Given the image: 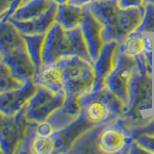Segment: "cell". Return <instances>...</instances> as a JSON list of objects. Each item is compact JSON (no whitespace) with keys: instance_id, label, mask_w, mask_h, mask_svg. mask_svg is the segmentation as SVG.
<instances>
[{"instance_id":"cell-1","label":"cell","mask_w":154,"mask_h":154,"mask_svg":"<svg viewBox=\"0 0 154 154\" xmlns=\"http://www.w3.org/2000/svg\"><path fill=\"white\" fill-rule=\"evenodd\" d=\"M134 57L137 69L129 82L128 103L119 118L128 136L130 129L143 126L154 117V114L149 113L152 111V67L147 64L143 52Z\"/></svg>"},{"instance_id":"cell-2","label":"cell","mask_w":154,"mask_h":154,"mask_svg":"<svg viewBox=\"0 0 154 154\" xmlns=\"http://www.w3.org/2000/svg\"><path fill=\"white\" fill-rule=\"evenodd\" d=\"M103 24L104 42L117 41L122 45L142 23L146 9L122 8L119 0H96L86 5Z\"/></svg>"},{"instance_id":"cell-3","label":"cell","mask_w":154,"mask_h":154,"mask_svg":"<svg viewBox=\"0 0 154 154\" xmlns=\"http://www.w3.org/2000/svg\"><path fill=\"white\" fill-rule=\"evenodd\" d=\"M56 65L62 71L66 95L63 108L69 114L79 116L83 110L79 99L91 93L94 86V64L77 55H72L62 58Z\"/></svg>"},{"instance_id":"cell-4","label":"cell","mask_w":154,"mask_h":154,"mask_svg":"<svg viewBox=\"0 0 154 154\" xmlns=\"http://www.w3.org/2000/svg\"><path fill=\"white\" fill-rule=\"evenodd\" d=\"M66 97L65 90L55 93L46 87L38 85L36 93L25 107L27 119L37 123L45 122L53 113L64 106Z\"/></svg>"},{"instance_id":"cell-5","label":"cell","mask_w":154,"mask_h":154,"mask_svg":"<svg viewBox=\"0 0 154 154\" xmlns=\"http://www.w3.org/2000/svg\"><path fill=\"white\" fill-rule=\"evenodd\" d=\"M137 69V61L134 56L124 51L123 43L119 45L117 63L113 71L106 79V87L127 105L129 100V82L135 70Z\"/></svg>"},{"instance_id":"cell-6","label":"cell","mask_w":154,"mask_h":154,"mask_svg":"<svg viewBox=\"0 0 154 154\" xmlns=\"http://www.w3.org/2000/svg\"><path fill=\"white\" fill-rule=\"evenodd\" d=\"M25 115V108L14 116L0 113V148L3 153H14L25 137L30 126Z\"/></svg>"},{"instance_id":"cell-7","label":"cell","mask_w":154,"mask_h":154,"mask_svg":"<svg viewBox=\"0 0 154 154\" xmlns=\"http://www.w3.org/2000/svg\"><path fill=\"white\" fill-rule=\"evenodd\" d=\"M75 55L66 30L59 23L55 22L45 34L42 48V64L43 66L53 65L62 58Z\"/></svg>"},{"instance_id":"cell-8","label":"cell","mask_w":154,"mask_h":154,"mask_svg":"<svg viewBox=\"0 0 154 154\" xmlns=\"http://www.w3.org/2000/svg\"><path fill=\"white\" fill-rule=\"evenodd\" d=\"M95 125L96 124L93 123L87 119L85 111L83 109L76 119L52 135V138L55 141L54 153L69 152L77 140Z\"/></svg>"},{"instance_id":"cell-9","label":"cell","mask_w":154,"mask_h":154,"mask_svg":"<svg viewBox=\"0 0 154 154\" xmlns=\"http://www.w3.org/2000/svg\"><path fill=\"white\" fill-rule=\"evenodd\" d=\"M38 84L29 80L20 87L0 94V113L7 116H14L26 107L29 100L36 93Z\"/></svg>"},{"instance_id":"cell-10","label":"cell","mask_w":154,"mask_h":154,"mask_svg":"<svg viewBox=\"0 0 154 154\" xmlns=\"http://www.w3.org/2000/svg\"><path fill=\"white\" fill-rule=\"evenodd\" d=\"M84 14L80 22V26L83 31L84 38L87 43V47L90 53V56L94 64L97 60L104 45L103 38V24L101 23L95 16L91 12V10L86 6H83Z\"/></svg>"},{"instance_id":"cell-11","label":"cell","mask_w":154,"mask_h":154,"mask_svg":"<svg viewBox=\"0 0 154 154\" xmlns=\"http://www.w3.org/2000/svg\"><path fill=\"white\" fill-rule=\"evenodd\" d=\"M119 45L117 41H110L104 43L97 60L94 64V86L91 91L93 94L97 93L106 86V79L113 71L117 63Z\"/></svg>"},{"instance_id":"cell-12","label":"cell","mask_w":154,"mask_h":154,"mask_svg":"<svg viewBox=\"0 0 154 154\" xmlns=\"http://www.w3.org/2000/svg\"><path fill=\"white\" fill-rule=\"evenodd\" d=\"M2 60L7 64L13 75L21 83L35 78L36 67L26 49V45L13 51Z\"/></svg>"},{"instance_id":"cell-13","label":"cell","mask_w":154,"mask_h":154,"mask_svg":"<svg viewBox=\"0 0 154 154\" xmlns=\"http://www.w3.org/2000/svg\"><path fill=\"white\" fill-rule=\"evenodd\" d=\"M131 143L132 140L128 139L124 130L118 124L117 119L106 127L99 137V148L103 153H128Z\"/></svg>"},{"instance_id":"cell-14","label":"cell","mask_w":154,"mask_h":154,"mask_svg":"<svg viewBox=\"0 0 154 154\" xmlns=\"http://www.w3.org/2000/svg\"><path fill=\"white\" fill-rule=\"evenodd\" d=\"M22 46H25L23 35L4 14L0 17V55L4 58Z\"/></svg>"},{"instance_id":"cell-15","label":"cell","mask_w":154,"mask_h":154,"mask_svg":"<svg viewBox=\"0 0 154 154\" xmlns=\"http://www.w3.org/2000/svg\"><path fill=\"white\" fill-rule=\"evenodd\" d=\"M58 4L53 2L51 7L47 11L36 18L27 21H16L11 20L22 35H33V34H46L47 31L56 22Z\"/></svg>"},{"instance_id":"cell-16","label":"cell","mask_w":154,"mask_h":154,"mask_svg":"<svg viewBox=\"0 0 154 154\" xmlns=\"http://www.w3.org/2000/svg\"><path fill=\"white\" fill-rule=\"evenodd\" d=\"M115 122V120H114ZM114 122L96 124L95 126L88 130L77 140L69 153H94L101 152L99 148V137L103 130L112 124Z\"/></svg>"},{"instance_id":"cell-17","label":"cell","mask_w":154,"mask_h":154,"mask_svg":"<svg viewBox=\"0 0 154 154\" xmlns=\"http://www.w3.org/2000/svg\"><path fill=\"white\" fill-rule=\"evenodd\" d=\"M52 0H24L9 17L11 20L27 21L45 14L51 7Z\"/></svg>"},{"instance_id":"cell-18","label":"cell","mask_w":154,"mask_h":154,"mask_svg":"<svg viewBox=\"0 0 154 154\" xmlns=\"http://www.w3.org/2000/svg\"><path fill=\"white\" fill-rule=\"evenodd\" d=\"M83 14V6L70 3L58 5L56 22L59 23L65 30H69L80 25Z\"/></svg>"},{"instance_id":"cell-19","label":"cell","mask_w":154,"mask_h":154,"mask_svg":"<svg viewBox=\"0 0 154 154\" xmlns=\"http://www.w3.org/2000/svg\"><path fill=\"white\" fill-rule=\"evenodd\" d=\"M34 81L38 85L46 87L55 93L65 90L62 71L56 64L42 66V69L36 74Z\"/></svg>"},{"instance_id":"cell-20","label":"cell","mask_w":154,"mask_h":154,"mask_svg":"<svg viewBox=\"0 0 154 154\" xmlns=\"http://www.w3.org/2000/svg\"><path fill=\"white\" fill-rule=\"evenodd\" d=\"M25 41L26 49L36 67L37 73L42 69V48L45 42V34H33V35H23ZM36 73V74H37Z\"/></svg>"},{"instance_id":"cell-21","label":"cell","mask_w":154,"mask_h":154,"mask_svg":"<svg viewBox=\"0 0 154 154\" xmlns=\"http://www.w3.org/2000/svg\"><path fill=\"white\" fill-rule=\"evenodd\" d=\"M23 83L18 81L3 60H0V94L10 90L20 87Z\"/></svg>"},{"instance_id":"cell-22","label":"cell","mask_w":154,"mask_h":154,"mask_svg":"<svg viewBox=\"0 0 154 154\" xmlns=\"http://www.w3.org/2000/svg\"><path fill=\"white\" fill-rule=\"evenodd\" d=\"M55 151V141L52 136H40L36 135L31 144V153L50 154Z\"/></svg>"},{"instance_id":"cell-23","label":"cell","mask_w":154,"mask_h":154,"mask_svg":"<svg viewBox=\"0 0 154 154\" xmlns=\"http://www.w3.org/2000/svg\"><path fill=\"white\" fill-rule=\"evenodd\" d=\"M144 16L140 26L133 32V34L154 33V4L146 3L144 5Z\"/></svg>"},{"instance_id":"cell-24","label":"cell","mask_w":154,"mask_h":154,"mask_svg":"<svg viewBox=\"0 0 154 154\" xmlns=\"http://www.w3.org/2000/svg\"><path fill=\"white\" fill-rule=\"evenodd\" d=\"M124 51L131 56H136L143 53L144 49V42L142 34H133L129 35L128 38L123 43Z\"/></svg>"},{"instance_id":"cell-25","label":"cell","mask_w":154,"mask_h":154,"mask_svg":"<svg viewBox=\"0 0 154 154\" xmlns=\"http://www.w3.org/2000/svg\"><path fill=\"white\" fill-rule=\"evenodd\" d=\"M141 134H146V135H150V136H154V117L147 123L143 125V126L130 129L128 137L129 139L134 140L137 136Z\"/></svg>"},{"instance_id":"cell-26","label":"cell","mask_w":154,"mask_h":154,"mask_svg":"<svg viewBox=\"0 0 154 154\" xmlns=\"http://www.w3.org/2000/svg\"><path fill=\"white\" fill-rule=\"evenodd\" d=\"M140 146H142L150 152L154 153V136H150V135L146 134H141L137 136L134 139Z\"/></svg>"},{"instance_id":"cell-27","label":"cell","mask_w":154,"mask_h":154,"mask_svg":"<svg viewBox=\"0 0 154 154\" xmlns=\"http://www.w3.org/2000/svg\"><path fill=\"white\" fill-rule=\"evenodd\" d=\"M119 4L122 8L142 7L146 5V0H119Z\"/></svg>"},{"instance_id":"cell-28","label":"cell","mask_w":154,"mask_h":154,"mask_svg":"<svg viewBox=\"0 0 154 154\" xmlns=\"http://www.w3.org/2000/svg\"><path fill=\"white\" fill-rule=\"evenodd\" d=\"M128 153H130V154H140V153H150V152H149L147 149L143 147L142 146H140L135 140H133L132 143H130Z\"/></svg>"},{"instance_id":"cell-29","label":"cell","mask_w":154,"mask_h":154,"mask_svg":"<svg viewBox=\"0 0 154 154\" xmlns=\"http://www.w3.org/2000/svg\"><path fill=\"white\" fill-rule=\"evenodd\" d=\"M14 0H0V17L6 14L12 7Z\"/></svg>"},{"instance_id":"cell-30","label":"cell","mask_w":154,"mask_h":154,"mask_svg":"<svg viewBox=\"0 0 154 154\" xmlns=\"http://www.w3.org/2000/svg\"><path fill=\"white\" fill-rule=\"evenodd\" d=\"M93 1H96V0H69L70 4L78 5V6H85V5L89 4Z\"/></svg>"},{"instance_id":"cell-31","label":"cell","mask_w":154,"mask_h":154,"mask_svg":"<svg viewBox=\"0 0 154 154\" xmlns=\"http://www.w3.org/2000/svg\"><path fill=\"white\" fill-rule=\"evenodd\" d=\"M53 2H55L58 5H62V4H67L69 3V0H52Z\"/></svg>"},{"instance_id":"cell-32","label":"cell","mask_w":154,"mask_h":154,"mask_svg":"<svg viewBox=\"0 0 154 154\" xmlns=\"http://www.w3.org/2000/svg\"><path fill=\"white\" fill-rule=\"evenodd\" d=\"M146 3H152V4H154V0H146Z\"/></svg>"},{"instance_id":"cell-33","label":"cell","mask_w":154,"mask_h":154,"mask_svg":"<svg viewBox=\"0 0 154 154\" xmlns=\"http://www.w3.org/2000/svg\"><path fill=\"white\" fill-rule=\"evenodd\" d=\"M2 59H3V58H2V56L0 55V60H2Z\"/></svg>"},{"instance_id":"cell-34","label":"cell","mask_w":154,"mask_h":154,"mask_svg":"<svg viewBox=\"0 0 154 154\" xmlns=\"http://www.w3.org/2000/svg\"><path fill=\"white\" fill-rule=\"evenodd\" d=\"M0 153H3V152H2V150H1V148H0Z\"/></svg>"}]
</instances>
